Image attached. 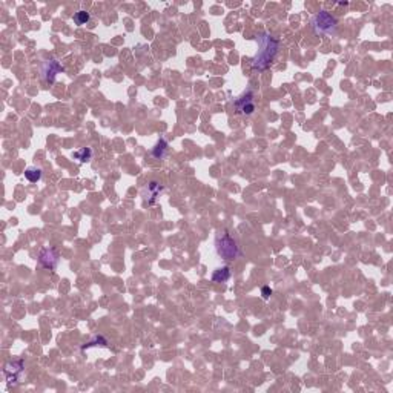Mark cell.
Masks as SVG:
<instances>
[{"instance_id":"obj_1","label":"cell","mask_w":393,"mask_h":393,"mask_svg":"<svg viewBox=\"0 0 393 393\" xmlns=\"http://www.w3.org/2000/svg\"><path fill=\"white\" fill-rule=\"evenodd\" d=\"M257 45L258 51L252 59V68L257 71H266L278 54L280 42L269 32H261L257 35Z\"/></svg>"},{"instance_id":"obj_2","label":"cell","mask_w":393,"mask_h":393,"mask_svg":"<svg viewBox=\"0 0 393 393\" xmlns=\"http://www.w3.org/2000/svg\"><path fill=\"white\" fill-rule=\"evenodd\" d=\"M215 252L224 261H234L241 255L237 241L232 238L226 230L220 232L215 237Z\"/></svg>"},{"instance_id":"obj_3","label":"cell","mask_w":393,"mask_h":393,"mask_svg":"<svg viewBox=\"0 0 393 393\" xmlns=\"http://www.w3.org/2000/svg\"><path fill=\"white\" fill-rule=\"evenodd\" d=\"M312 31L316 35H326V37H333L338 29V20L327 11L316 12L310 20Z\"/></svg>"},{"instance_id":"obj_4","label":"cell","mask_w":393,"mask_h":393,"mask_svg":"<svg viewBox=\"0 0 393 393\" xmlns=\"http://www.w3.org/2000/svg\"><path fill=\"white\" fill-rule=\"evenodd\" d=\"M39 263L48 271H54L59 264V252L54 247H45L39 252Z\"/></svg>"},{"instance_id":"obj_5","label":"cell","mask_w":393,"mask_h":393,"mask_svg":"<svg viewBox=\"0 0 393 393\" xmlns=\"http://www.w3.org/2000/svg\"><path fill=\"white\" fill-rule=\"evenodd\" d=\"M60 73H65V68L57 60H46L42 65V77L46 83H54Z\"/></svg>"},{"instance_id":"obj_6","label":"cell","mask_w":393,"mask_h":393,"mask_svg":"<svg viewBox=\"0 0 393 393\" xmlns=\"http://www.w3.org/2000/svg\"><path fill=\"white\" fill-rule=\"evenodd\" d=\"M235 108L243 115H251V114H254L257 106H255V101H254V93L251 91V89H249L247 93H244L241 97H238L235 100Z\"/></svg>"},{"instance_id":"obj_7","label":"cell","mask_w":393,"mask_h":393,"mask_svg":"<svg viewBox=\"0 0 393 393\" xmlns=\"http://www.w3.org/2000/svg\"><path fill=\"white\" fill-rule=\"evenodd\" d=\"M23 361L19 360V361H12V363H8L3 369V375L6 377V381L8 384H15L17 381L20 380L22 373H23Z\"/></svg>"},{"instance_id":"obj_8","label":"cell","mask_w":393,"mask_h":393,"mask_svg":"<svg viewBox=\"0 0 393 393\" xmlns=\"http://www.w3.org/2000/svg\"><path fill=\"white\" fill-rule=\"evenodd\" d=\"M162 192H163V185H160L158 182H149L146 189H145V200H146V203L152 204Z\"/></svg>"},{"instance_id":"obj_9","label":"cell","mask_w":393,"mask_h":393,"mask_svg":"<svg viewBox=\"0 0 393 393\" xmlns=\"http://www.w3.org/2000/svg\"><path fill=\"white\" fill-rule=\"evenodd\" d=\"M169 152V143L165 140V138H160L157 143H155V146L152 148L151 151V155L157 160H163Z\"/></svg>"},{"instance_id":"obj_10","label":"cell","mask_w":393,"mask_h":393,"mask_svg":"<svg viewBox=\"0 0 393 393\" xmlns=\"http://www.w3.org/2000/svg\"><path fill=\"white\" fill-rule=\"evenodd\" d=\"M230 275H232L230 267L229 266H223V267H218V269L213 271L212 281L213 283H227L229 278H230Z\"/></svg>"},{"instance_id":"obj_11","label":"cell","mask_w":393,"mask_h":393,"mask_svg":"<svg viewBox=\"0 0 393 393\" xmlns=\"http://www.w3.org/2000/svg\"><path fill=\"white\" fill-rule=\"evenodd\" d=\"M25 177H26V180H28L29 183H37V182L42 180L43 172H42V169H39V168L29 166V168L25 169Z\"/></svg>"},{"instance_id":"obj_12","label":"cell","mask_w":393,"mask_h":393,"mask_svg":"<svg viewBox=\"0 0 393 393\" xmlns=\"http://www.w3.org/2000/svg\"><path fill=\"white\" fill-rule=\"evenodd\" d=\"M73 157L79 160L80 163H88L93 158V149L91 148H80L79 151L73 152Z\"/></svg>"},{"instance_id":"obj_13","label":"cell","mask_w":393,"mask_h":393,"mask_svg":"<svg viewBox=\"0 0 393 393\" xmlns=\"http://www.w3.org/2000/svg\"><path fill=\"white\" fill-rule=\"evenodd\" d=\"M73 20H74V23H76V25L82 26V25H86L89 20H91V15H89V12H88V11H85V9H80V11H77V12L74 14Z\"/></svg>"},{"instance_id":"obj_14","label":"cell","mask_w":393,"mask_h":393,"mask_svg":"<svg viewBox=\"0 0 393 393\" xmlns=\"http://www.w3.org/2000/svg\"><path fill=\"white\" fill-rule=\"evenodd\" d=\"M96 346H103V347H108V341L103 338V336H96L93 341H89L83 346V350L89 349V347H96Z\"/></svg>"},{"instance_id":"obj_15","label":"cell","mask_w":393,"mask_h":393,"mask_svg":"<svg viewBox=\"0 0 393 393\" xmlns=\"http://www.w3.org/2000/svg\"><path fill=\"white\" fill-rule=\"evenodd\" d=\"M272 294H274V292H272V289L269 288V286H264V288L261 289V296H263L264 299H269Z\"/></svg>"}]
</instances>
